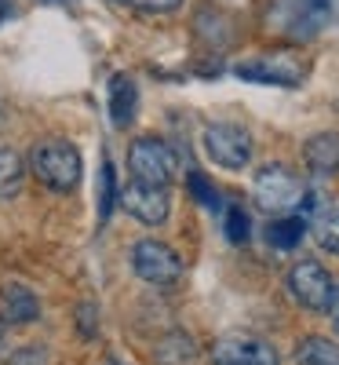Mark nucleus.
<instances>
[{
  "label": "nucleus",
  "mask_w": 339,
  "mask_h": 365,
  "mask_svg": "<svg viewBox=\"0 0 339 365\" xmlns=\"http://www.w3.org/2000/svg\"><path fill=\"white\" fill-rule=\"evenodd\" d=\"M314 241H318V249L339 256V208L325 212V216L314 223Z\"/></svg>",
  "instance_id": "19"
},
{
  "label": "nucleus",
  "mask_w": 339,
  "mask_h": 365,
  "mask_svg": "<svg viewBox=\"0 0 339 365\" xmlns=\"http://www.w3.org/2000/svg\"><path fill=\"white\" fill-rule=\"evenodd\" d=\"M187 182H190V194H194L204 208H219V190H215L201 172H190V175H187Z\"/></svg>",
  "instance_id": "22"
},
{
  "label": "nucleus",
  "mask_w": 339,
  "mask_h": 365,
  "mask_svg": "<svg viewBox=\"0 0 339 365\" xmlns=\"http://www.w3.org/2000/svg\"><path fill=\"white\" fill-rule=\"evenodd\" d=\"M0 322L4 325H33V322H41L37 292L19 285V282L4 285V292H0Z\"/></svg>",
  "instance_id": "10"
},
{
  "label": "nucleus",
  "mask_w": 339,
  "mask_h": 365,
  "mask_svg": "<svg viewBox=\"0 0 339 365\" xmlns=\"http://www.w3.org/2000/svg\"><path fill=\"white\" fill-rule=\"evenodd\" d=\"M328 19V0H292V37H314Z\"/></svg>",
  "instance_id": "13"
},
{
  "label": "nucleus",
  "mask_w": 339,
  "mask_h": 365,
  "mask_svg": "<svg viewBox=\"0 0 339 365\" xmlns=\"http://www.w3.org/2000/svg\"><path fill=\"white\" fill-rule=\"evenodd\" d=\"M252 197L263 212H270V216H292L306 197V187L288 165L270 161L252 175Z\"/></svg>",
  "instance_id": "2"
},
{
  "label": "nucleus",
  "mask_w": 339,
  "mask_h": 365,
  "mask_svg": "<svg viewBox=\"0 0 339 365\" xmlns=\"http://www.w3.org/2000/svg\"><path fill=\"white\" fill-rule=\"evenodd\" d=\"M29 172L48 190L70 194V190H77V182L84 175V161H80V150L70 139H41L29 150Z\"/></svg>",
  "instance_id": "1"
},
{
  "label": "nucleus",
  "mask_w": 339,
  "mask_h": 365,
  "mask_svg": "<svg viewBox=\"0 0 339 365\" xmlns=\"http://www.w3.org/2000/svg\"><path fill=\"white\" fill-rule=\"evenodd\" d=\"M26 187V161L19 150L11 146H0V201H11L19 197Z\"/></svg>",
  "instance_id": "15"
},
{
  "label": "nucleus",
  "mask_w": 339,
  "mask_h": 365,
  "mask_svg": "<svg viewBox=\"0 0 339 365\" xmlns=\"http://www.w3.org/2000/svg\"><path fill=\"white\" fill-rule=\"evenodd\" d=\"M132 270L135 278H142L146 285H157V289H172L182 278V259L172 245L165 241H153L142 237L132 245Z\"/></svg>",
  "instance_id": "5"
},
{
  "label": "nucleus",
  "mask_w": 339,
  "mask_h": 365,
  "mask_svg": "<svg viewBox=\"0 0 339 365\" xmlns=\"http://www.w3.org/2000/svg\"><path fill=\"white\" fill-rule=\"evenodd\" d=\"M208 365H281L277 351L256 336H223L208 351Z\"/></svg>",
  "instance_id": "9"
},
{
  "label": "nucleus",
  "mask_w": 339,
  "mask_h": 365,
  "mask_svg": "<svg viewBox=\"0 0 339 365\" xmlns=\"http://www.w3.org/2000/svg\"><path fill=\"white\" fill-rule=\"evenodd\" d=\"M197 354V344L190 332H182V329H172L165 332V336L157 340V361L161 365H182V361H190Z\"/></svg>",
  "instance_id": "16"
},
{
  "label": "nucleus",
  "mask_w": 339,
  "mask_h": 365,
  "mask_svg": "<svg viewBox=\"0 0 339 365\" xmlns=\"http://www.w3.org/2000/svg\"><path fill=\"white\" fill-rule=\"evenodd\" d=\"M106 365H120V361H106Z\"/></svg>",
  "instance_id": "28"
},
{
  "label": "nucleus",
  "mask_w": 339,
  "mask_h": 365,
  "mask_svg": "<svg viewBox=\"0 0 339 365\" xmlns=\"http://www.w3.org/2000/svg\"><path fill=\"white\" fill-rule=\"evenodd\" d=\"M299 365H339V344L328 336H306L296 347Z\"/></svg>",
  "instance_id": "17"
},
{
  "label": "nucleus",
  "mask_w": 339,
  "mask_h": 365,
  "mask_svg": "<svg viewBox=\"0 0 339 365\" xmlns=\"http://www.w3.org/2000/svg\"><path fill=\"white\" fill-rule=\"evenodd\" d=\"M303 73H306V66L288 51H270V55L252 58V63L234 66V77L252 81V84H273V88H296L303 81Z\"/></svg>",
  "instance_id": "7"
},
{
  "label": "nucleus",
  "mask_w": 339,
  "mask_h": 365,
  "mask_svg": "<svg viewBox=\"0 0 339 365\" xmlns=\"http://www.w3.org/2000/svg\"><path fill=\"white\" fill-rule=\"evenodd\" d=\"M266 245L270 249H277V252H288V249H296L299 241L306 237V220L303 216H277V220H270L266 223Z\"/></svg>",
  "instance_id": "14"
},
{
  "label": "nucleus",
  "mask_w": 339,
  "mask_h": 365,
  "mask_svg": "<svg viewBox=\"0 0 339 365\" xmlns=\"http://www.w3.org/2000/svg\"><path fill=\"white\" fill-rule=\"evenodd\" d=\"M4 365H48V347L44 344H22L4 358Z\"/></svg>",
  "instance_id": "21"
},
{
  "label": "nucleus",
  "mask_w": 339,
  "mask_h": 365,
  "mask_svg": "<svg viewBox=\"0 0 339 365\" xmlns=\"http://www.w3.org/2000/svg\"><path fill=\"white\" fill-rule=\"evenodd\" d=\"M285 285H288V296L299 303L303 311H325L335 278H332V274H328L318 259H299V263L288 270Z\"/></svg>",
  "instance_id": "6"
},
{
  "label": "nucleus",
  "mask_w": 339,
  "mask_h": 365,
  "mask_svg": "<svg viewBox=\"0 0 339 365\" xmlns=\"http://www.w3.org/2000/svg\"><path fill=\"white\" fill-rule=\"evenodd\" d=\"M117 175H113V165L103 161V172H99V223H106L117 208Z\"/></svg>",
  "instance_id": "18"
},
{
  "label": "nucleus",
  "mask_w": 339,
  "mask_h": 365,
  "mask_svg": "<svg viewBox=\"0 0 339 365\" xmlns=\"http://www.w3.org/2000/svg\"><path fill=\"white\" fill-rule=\"evenodd\" d=\"M4 340H8V325L0 322V354H4Z\"/></svg>",
  "instance_id": "26"
},
{
  "label": "nucleus",
  "mask_w": 339,
  "mask_h": 365,
  "mask_svg": "<svg viewBox=\"0 0 339 365\" xmlns=\"http://www.w3.org/2000/svg\"><path fill=\"white\" fill-rule=\"evenodd\" d=\"M201 146L204 154L212 158V165H219L226 172H241L249 168L252 161V132L234 125V120H212V125H204L201 132Z\"/></svg>",
  "instance_id": "4"
},
{
  "label": "nucleus",
  "mask_w": 339,
  "mask_h": 365,
  "mask_svg": "<svg viewBox=\"0 0 339 365\" xmlns=\"http://www.w3.org/2000/svg\"><path fill=\"white\" fill-rule=\"evenodd\" d=\"M128 4L146 11V15H172V11L182 8V0H128Z\"/></svg>",
  "instance_id": "24"
},
{
  "label": "nucleus",
  "mask_w": 339,
  "mask_h": 365,
  "mask_svg": "<svg viewBox=\"0 0 339 365\" xmlns=\"http://www.w3.org/2000/svg\"><path fill=\"white\" fill-rule=\"evenodd\" d=\"M0 15H8V0H0Z\"/></svg>",
  "instance_id": "27"
},
{
  "label": "nucleus",
  "mask_w": 339,
  "mask_h": 365,
  "mask_svg": "<svg viewBox=\"0 0 339 365\" xmlns=\"http://www.w3.org/2000/svg\"><path fill=\"white\" fill-rule=\"evenodd\" d=\"M135 110H139V88L132 77L117 73L110 81V125L113 128H128L135 120Z\"/></svg>",
  "instance_id": "12"
},
{
  "label": "nucleus",
  "mask_w": 339,
  "mask_h": 365,
  "mask_svg": "<svg viewBox=\"0 0 339 365\" xmlns=\"http://www.w3.org/2000/svg\"><path fill=\"white\" fill-rule=\"evenodd\" d=\"M77 332H80V336H95V332H99V322H95V303H80V307H77Z\"/></svg>",
  "instance_id": "23"
},
{
  "label": "nucleus",
  "mask_w": 339,
  "mask_h": 365,
  "mask_svg": "<svg viewBox=\"0 0 339 365\" xmlns=\"http://www.w3.org/2000/svg\"><path fill=\"white\" fill-rule=\"evenodd\" d=\"M120 205L142 227H161L172 212V194H168V187H150V182L132 179L125 187V194H120Z\"/></svg>",
  "instance_id": "8"
},
{
  "label": "nucleus",
  "mask_w": 339,
  "mask_h": 365,
  "mask_svg": "<svg viewBox=\"0 0 339 365\" xmlns=\"http://www.w3.org/2000/svg\"><path fill=\"white\" fill-rule=\"evenodd\" d=\"M303 161L314 175H335L339 172V132H318L303 143Z\"/></svg>",
  "instance_id": "11"
},
{
  "label": "nucleus",
  "mask_w": 339,
  "mask_h": 365,
  "mask_svg": "<svg viewBox=\"0 0 339 365\" xmlns=\"http://www.w3.org/2000/svg\"><path fill=\"white\" fill-rule=\"evenodd\" d=\"M325 311H328V322H332V329L339 332V282L332 285V296H328V307H325Z\"/></svg>",
  "instance_id": "25"
},
{
  "label": "nucleus",
  "mask_w": 339,
  "mask_h": 365,
  "mask_svg": "<svg viewBox=\"0 0 339 365\" xmlns=\"http://www.w3.org/2000/svg\"><path fill=\"white\" fill-rule=\"evenodd\" d=\"M125 165L135 182H150V187H172L179 172V154L157 135H139L128 143Z\"/></svg>",
  "instance_id": "3"
},
{
  "label": "nucleus",
  "mask_w": 339,
  "mask_h": 365,
  "mask_svg": "<svg viewBox=\"0 0 339 365\" xmlns=\"http://www.w3.org/2000/svg\"><path fill=\"white\" fill-rule=\"evenodd\" d=\"M249 237H252L249 212H244L241 205H230V208H226V241H234V245H244Z\"/></svg>",
  "instance_id": "20"
}]
</instances>
